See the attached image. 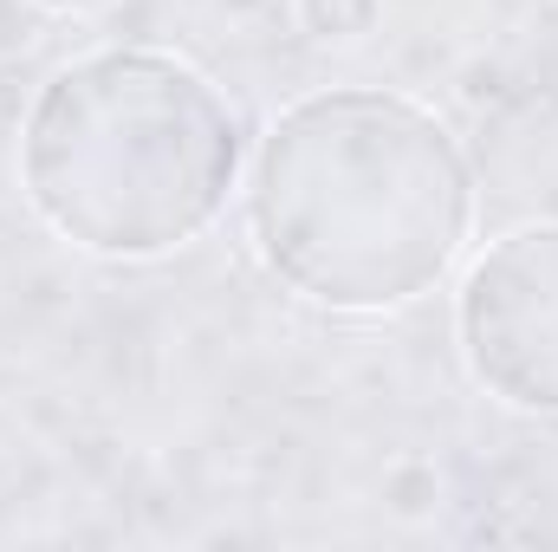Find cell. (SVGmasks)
<instances>
[{
    "mask_svg": "<svg viewBox=\"0 0 558 552\" xmlns=\"http://www.w3.org/2000/svg\"><path fill=\"white\" fill-rule=\"evenodd\" d=\"M260 261L325 312H390L454 267L474 176L454 131L397 92H318L279 118L247 189Z\"/></svg>",
    "mask_w": 558,
    "mask_h": 552,
    "instance_id": "cell-1",
    "label": "cell"
},
{
    "mask_svg": "<svg viewBox=\"0 0 558 552\" xmlns=\"http://www.w3.org/2000/svg\"><path fill=\"white\" fill-rule=\"evenodd\" d=\"M20 176L52 235L105 261H156L195 241L234 176V105L169 52H92L33 98Z\"/></svg>",
    "mask_w": 558,
    "mask_h": 552,
    "instance_id": "cell-2",
    "label": "cell"
},
{
    "mask_svg": "<svg viewBox=\"0 0 558 552\" xmlns=\"http://www.w3.org/2000/svg\"><path fill=\"white\" fill-rule=\"evenodd\" d=\"M461 351L487 397L558 416V221L494 241L461 286Z\"/></svg>",
    "mask_w": 558,
    "mask_h": 552,
    "instance_id": "cell-3",
    "label": "cell"
},
{
    "mask_svg": "<svg viewBox=\"0 0 558 552\" xmlns=\"http://www.w3.org/2000/svg\"><path fill=\"white\" fill-rule=\"evenodd\" d=\"M39 7H52V13H92V7H111V0H39Z\"/></svg>",
    "mask_w": 558,
    "mask_h": 552,
    "instance_id": "cell-4",
    "label": "cell"
}]
</instances>
